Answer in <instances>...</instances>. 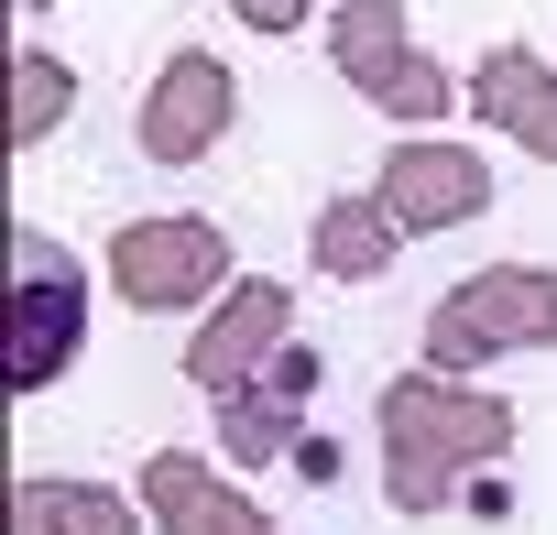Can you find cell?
Wrapping results in <instances>:
<instances>
[{
	"label": "cell",
	"mask_w": 557,
	"mask_h": 535,
	"mask_svg": "<svg viewBox=\"0 0 557 535\" xmlns=\"http://www.w3.org/2000/svg\"><path fill=\"white\" fill-rule=\"evenodd\" d=\"M77 328H88V274L45 229H12V394H45L77 361Z\"/></svg>",
	"instance_id": "1"
},
{
	"label": "cell",
	"mask_w": 557,
	"mask_h": 535,
	"mask_svg": "<svg viewBox=\"0 0 557 535\" xmlns=\"http://www.w3.org/2000/svg\"><path fill=\"white\" fill-rule=\"evenodd\" d=\"M219 274H230V240H219L208 219H132V229L110 240V285H121V307H143V318H175V307L219 296Z\"/></svg>",
	"instance_id": "2"
},
{
	"label": "cell",
	"mask_w": 557,
	"mask_h": 535,
	"mask_svg": "<svg viewBox=\"0 0 557 535\" xmlns=\"http://www.w3.org/2000/svg\"><path fill=\"white\" fill-rule=\"evenodd\" d=\"M329 45H339V77H350V88H372V110H394V121H426V110H448V77L405 55L394 0H339Z\"/></svg>",
	"instance_id": "3"
},
{
	"label": "cell",
	"mask_w": 557,
	"mask_h": 535,
	"mask_svg": "<svg viewBox=\"0 0 557 535\" xmlns=\"http://www.w3.org/2000/svg\"><path fill=\"white\" fill-rule=\"evenodd\" d=\"M230 110H240L230 66L186 45V55H164V77H153V99H143V153H153V164H197V153L230 132Z\"/></svg>",
	"instance_id": "4"
},
{
	"label": "cell",
	"mask_w": 557,
	"mask_h": 535,
	"mask_svg": "<svg viewBox=\"0 0 557 535\" xmlns=\"http://www.w3.org/2000/svg\"><path fill=\"white\" fill-rule=\"evenodd\" d=\"M557 339V274H524V262H503V274H481L459 307H437V328H426V350L437 361H470L481 339Z\"/></svg>",
	"instance_id": "5"
},
{
	"label": "cell",
	"mask_w": 557,
	"mask_h": 535,
	"mask_svg": "<svg viewBox=\"0 0 557 535\" xmlns=\"http://www.w3.org/2000/svg\"><path fill=\"white\" fill-rule=\"evenodd\" d=\"M383 208L394 229H448V219H481L492 208V164L459 153V142H405L383 164Z\"/></svg>",
	"instance_id": "6"
},
{
	"label": "cell",
	"mask_w": 557,
	"mask_h": 535,
	"mask_svg": "<svg viewBox=\"0 0 557 535\" xmlns=\"http://www.w3.org/2000/svg\"><path fill=\"white\" fill-rule=\"evenodd\" d=\"M285 318H296V296L285 285H240L208 328H197V350H186V372L208 383V394H251V361L285 339Z\"/></svg>",
	"instance_id": "7"
},
{
	"label": "cell",
	"mask_w": 557,
	"mask_h": 535,
	"mask_svg": "<svg viewBox=\"0 0 557 535\" xmlns=\"http://www.w3.org/2000/svg\"><path fill=\"white\" fill-rule=\"evenodd\" d=\"M143 502H153L175 535H262V513H240V502H230V492H219L186 448H164V459L143 470Z\"/></svg>",
	"instance_id": "8"
},
{
	"label": "cell",
	"mask_w": 557,
	"mask_h": 535,
	"mask_svg": "<svg viewBox=\"0 0 557 535\" xmlns=\"http://www.w3.org/2000/svg\"><path fill=\"white\" fill-rule=\"evenodd\" d=\"M12 535H143V524L99 481H23L12 492Z\"/></svg>",
	"instance_id": "9"
},
{
	"label": "cell",
	"mask_w": 557,
	"mask_h": 535,
	"mask_svg": "<svg viewBox=\"0 0 557 535\" xmlns=\"http://www.w3.org/2000/svg\"><path fill=\"white\" fill-rule=\"evenodd\" d=\"M383 262H394V208H383V197H372V208H361V197H339V208L318 219V274L372 285Z\"/></svg>",
	"instance_id": "10"
},
{
	"label": "cell",
	"mask_w": 557,
	"mask_h": 535,
	"mask_svg": "<svg viewBox=\"0 0 557 535\" xmlns=\"http://www.w3.org/2000/svg\"><path fill=\"white\" fill-rule=\"evenodd\" d=\"M470 99H481V121H503V132H535V121H546V99H557V77H546V66H524V55H481Z\"/></svg>",
	"instance_id": "11"
},
{
	"label": "cell",
	"mask_w": 557,
	"mask_h": 535,
	"mask_svg": "<svg viewBox=\"0 0 557 535\" xmlns=\"http://www.w3.org/2000/svg\"><path fill=\"white\" fill-rule=\"evenodd\" d=\"M285 405H296V394H273V383H262V394H219V448H230V459H273V448H307Z\"/></svg>",
	"instance_id": "12"
},
{
	"label": "cell",
	"mask_w": 557,
	"mask_h": 535,
	"mask_svg": "<svg viewBox=\"0 0 557 535\" xmlns=\"http://www.w3.org/2000/svg\"><path fill=\"white\" fill-rule=\"evenodd\" d=\"M66 88H77V77H66L55 55H12V142H45V132L66 121Z\"/></svg>",
	"instance_id": "13"
},
{
	"label": "cell",
	"mask_w": 557,
	"mask_h": 535,
	"mask_svg": "<svg viewBox=\"0 0 557 535\" xmlns=\"http://www.w3.org/2000/svg\"><path fill=\"white\" fill-rule=\"evenodd\" d=\"M230 12H240L251 34H296V23H307V0H230Z\"/></svg>",
	"instance_id": "14"
},
{
	"label": "cell",
	"mask_w": 557,
	"mask_h": 535,
	"mask_svg": "<svg viewBox=\"0 0 557 535\" xmlns=\"http://www.w3.org/2000/svg\"><path fill=\"white\" fill-rule=\"evenodd\" d=\"M524 142H546V153H557V99H546V121H535V132H524Z\"/></svg>",
	"instance_id": "15"
},
{
	"label": "cell",
	"mask_w": 557,
	"mask_h": 535,
	"mask_svg": "<svg viewBox=\"0 0 557 535\" xmlns=\"http://www.w3.org/2000/svg\"><path fill=\"white\" fill-rule=\"evenodd\" d=\"M34 12H45V0H34Z\"/></svg>",
	"instance_id": "16"
}]
</instances>
